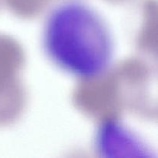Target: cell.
<instances>
[{
	"mask_svg": "<svg viewBox=\"0 0 158 158\" xmlns=\"http://www.w3.org/2000/svg\"><path fill=\"white\" fill-rule=\"evenodd\" d=\"M41 42L48 60L76 79L100 77L114 60L115 43L107 21L80 2H65L49 11L43 22Z\"/></svg>",
	"mask_w": 158,
	"mask_h": 158,
	"instance_id": "cell-1",
	"label": "cell"
},
{
	"mask_svg": "<svg viewBox=\"0 0 158 158\" xmlns=\"http://www.w3.org/2000/svg\"><path fill=\"white\" fill-rule=\"evenodd\" d=\"M96 150L106 157L148 156L151 152L143 140L116 120H106L98 127L94 138Z\"/></svg>",
	"mask_w": 158,
	"mask_h": 158,
	"instance_id": "cell-2",
	"label": "cell"
}]
</instances>
